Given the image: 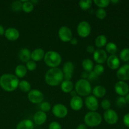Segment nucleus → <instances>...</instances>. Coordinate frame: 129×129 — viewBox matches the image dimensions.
<instances>
[{
    "mask_svg": "<svg viewBox=\"0 0 129 129\" xmlns=\"http://www.w3.org/2000/svg\"><path fill=\"white\" fill-rule=\"evenodd\" d=\"M107 66L110 69L112 70H116L120 68V59L115 55H111L108 57L107 60Z\"/></svg>",
    "mask_w": 129,
    "mask_h": 129,
    "instance_id": "dca6fc26",
    "label": "nucleus"
},
{
    "mask_svg": "<svg viewBox=\"0 0 129 129\" xmlns=\"http://www.w3.org/2000/svg\"><path fill=\"white\" fill-rule=\"evenodd\" d=\"M70 94L72 96V97L76 96H78V94H77L76 91L75 90H73L70 92Z\"/></svg>",
    "mask_w": 129,
    "mask_h": 129,
    "instance_id": "8fccbe9b",
    "label": "nucleus"
},
{
    "mask_svg": "<svg viewBox=\"0 0 129 129\" xmlns=\"http://www.w3.org/2000/svg\"><path fill=\"white\" fill-rule=\"evenodd\" d=\"M39 108H40V111L46 113V112H49L50 110L51 109V105H50V103L47 102H42L39 105Z\"/></svg>",
    "mask_w": 129,
    "mask_h": 129,
    "instance_id": "72a5a7b5",
    "label": "nucleus"
},
{
    "mask_svg": "<svg viewBox=\"0 0 129 129\" xmlns=\"http://www.w3.org/2000/svg\"><path fill=\"white\" fill-rule=\"evenodd\" d=\"M62 72L64 73V80L71 81L73 78V74L74 71V66L72 62H66L62 68Z\"/></svg>",
    "mask_w": 129,
    "mask_h": 129,
    "instance_id": "ddd939ff",
    "label": "nucleus"
},
{
    "mask_svg": "<svg viewBox=\"0 0 129 129\" xmlns=\"http://www.w3.org/2000/svg\"><path fill=\"white\" fill-rule=\"evenodd\" d=\"M52 112L55 117L59 118H63L66 117L68 115V110L64 105L58 103L52 107Z\"/></svg>",
    "mask_w": 129,
    "mask_h": 129,
    "instance_id": "6e6552de",
    "label": "nucleus"
},
{
    "mask_svg": "<svg viewBox=\"0 0 129 129\" xmlns=\"http://www.w3.org/2000/svg\"><path fill=\"white\" fill-rule=\"evenodd\" d=\"M70 43H71V45H76L77 44H78V39H76V38H73V39L71 40Z\"/></svg>",
    "mask_w": 129,
    "mask_h": 129,
    "instance_id": "a18cd8bd",
    "label": "nucleus"
},
{
    "mask_svg": "<svg viewBox=\"0 0 129 129\" xmlns=\"http://www.w3.org/2000/svg\"><path fill=\"white\" fill-rule=\"evenodd\" d=\"M117 76L120 81L129 80V64H125L120 67L117 72Z\"/></svg>",
    "mask_w": 129,
    "mask_h": 129,
    "instance_id": "2eb2a0df",
    "label": "nucleus"
},
{
    "mask_svg": "<svg viewBox=\"0 0 129 129\" xmlns=\"http://www.w3.org/2000/svg\"><path fill=\"white\" fill-rule=\"evenodd\" d=\"M27 73V69L26 66L23 64L17 66L15 68V76L18 78H22L26 76Z\"/></svg>",
    "mask_w": 129,
    "mask_h": 129,
    "instance_id": "393cba45",
    "label": "nucleus"
},
{
    "mask_svg": "<svg viewBox=\"0 0 129 129\" xmlns=\"http://www.w3.org/2000/svg\"><path fill=\"white\" fill-rule=\"evenodd\" d=\"M105 121L110 125H114L118 120V115L117 112L113 109H108L105 110L103 114Z\"/></svg>",
    "mask_w": 129,
    "mask_h": 129,
    "instance_id": "1a4fd4ad",
    "label": "nucleus"
},
{
    "mask_svg": "<svg viewBox=\"0 0 129 129\" xmlns=\"http://www.w3.org/2000/svg\"><path fill=\"white\" fill-rule=\"evenodd\" d=\"M85 105L86 108L91 112H95L98 110V107H99V103L96 97L93 95H89L86 98L85 101Z\"/></svg>",
    "mask_w": 129,
    "mask_h": 129,
    "instance_id": "4468645a",
    "label": "nucleus"
},
{
    "mask_svg": "<svg viewBox=\"0 0 129 129\" xmlns=\"http://www.w3.org/2000/svg\"><path fill=\"white\" fill-rule=\"evenodd\" d=\"M84 124L87 127H97L102 123V117L96 112H89L84 116Z\"/></svg>",
    "mask_w": 129,
    "mask_h": 129,
    "instance_id": "39448f33",
    "label": "nucleus"
},
{
    "mask_svg": "<svg viewBox=\"0 0 129 129\" xmlns=\"http://www.w3.org/2000/svg\"><path fill=\"white\" fill-rule=\"evenodd\" d=\"M82 67L84 71L89 73L93 71L94 68V63L90 59H85L82 62Z\"/></svg>",
    "mask_w": 129,
    "mask_h": 129,
    "instance_id": "a878e982",
    "label": "nucleus"
},
{
    "mask_svg": "<svg viewBox=\"0 0 129 129\" xmlns=\"http://www.w3.org/2000/svg\"><path fill=\"white\" fill-rule=\"evenodd\" d=\"M113 129H115V128H113Z\"/></svg>",
    "mask_w": 129,
    "mask_h": 129,
    "instance_id": "864d4df0",
    "label": "nucleus"
},
{
    "mask_svg": "<svg viewBox=\"0 0 129 129\" xmlns=\"http://www.w3.org/2000/svg\"><path fill=\"white\" fill-rule=\"evenodd\" d=\"M58 35L60 40L64 42H69L73 39V33L71 30L66 26H63L59 28Z\"/></svg>",
    "mask_w": 129,
    "mask_h": 129,
    "instance_id": "9b49d317",
    "label": "nucleus"
},
{
    "mask_svg": "<svg viewBox=\"0 0 129 129\" xmlns=\"http://www.w3.org/2000/svg\"><path fill=\"white\" fill-rule=\"evenodd\" d=\"M75 91L78 95L81 96H88L92 92L91 86L88 80L80 79L76 83Z\"/></svg>",
    "mask_w": 129,
    "mask_h": 129,
    "instance_id": "20e7f679",
    "label": "nucleus"
},
{
    "mask_svg": "<svg viewBox=\"0 0 129 129\" xmlns=\"http://www.w3.org/2000/svg\"><path fill=\"white\" fill-rule=\"evenodd\" d=\"M28 99L34 104H40L44 101V95L39 89H31L28 94Z\"/></svg>",
    "mask_w": 129,
    "mask_h": 129,
    "instance_id": "423d86ee",
    "label": "nucleus"
},
{
    "mask_svg": "<svg viewBox=\"0 0 129 129\" xmlns=\"http://www.w3.org/2000/svg\"><path fill=\"white\" fill-rule=\"evenodd\" d=\"M88 73L86 71H83L81 74V78L82 79H87L88 78Z\"/></svg>",
    "mask_w": 129,
    "mask_h": 129,
    "instance_id": "49530a36",
    "label": "nucleus"
},
{
    "mask_svg": "<svg viewBox=\"0 0 129 129\" xmlns=\"http://www.w3.org/2000/svg\"><path fill=\"white\" fill-rule=\"evenodd\" d=\"M115 91L120 96H125L129 93V86L125 81H119L115 84Z\"/></svg>",
    "mask_w": 129,
    "mask_h": 129,
    "instance_id": "9d476101",
    "label": "nucleus"
},
{
    "mask_svg": "<svg viewBox=\"0 0 129 129\" xmlns=\"http://www.w3.org/2000/svg\"><path fill=\"white\" fill-rule=\"evenodd\" d=\"M107 44V38L104 35H100L96 38L95 39V45L98 48L103 47Z\"/></svg>",
    "mask_w": 129,
    "mask_h": 129,
    "instance_id": "bb28decb",
    "label": "nucleus"
},
{
    "mask_svg": "<svg viewBox=\"0 0 129 129\" xmlns=\"http://www.w3.org/2000/svg\"><path fill=\"white\" fill-rule=\"evenodd\" d=\"M62 91L64 93H70L71 91L73 90L74 85L71 81L64 80L61 83V86H60Z\"/></svg>",
    "mask_w": 129,
    "mask_h": 129,
    "instance_id": "b1692460",
    "label": "nucleus"
},
{
    "mask_svg": "<svg viewBox=\"0 0 129 129\" xmlns=\"http://www.w3.org/2000/svg\"><path fill=\"white\" fill-rule=\"evenodd\" d=\"M117 105L118 107H123L126 105L127 103H126L125 99L124 96H119L117 99Z\"/></svg>",
    "mask_w": 129,
    "mask_h": 129,
    "instance_id": "ea45409f",
    "label": "nucleus"
},
{
    "mask_svg": "<svg viewBox=\"0 0 129 129\" xmlns=\"http://www.w3.org/2000/svg\"><path fill=\"white\" fill-rule=\"evenodd\" d=\"M47 114L42 111H38L34 114V122L37 125H43L47 120Z\"/></svg>",
    "mask_w": 129,
    "mask_h": 129,
    "instance_id": "6ab92c4d",
    "label": "nucleus"
},
{
    "mask_svg": "<svg viewBox=\"0 0 129 129\" xmlns=\"http://www.w3.org/2000/svg\"><path fill=\"white\" fill-rule=\"evenodd\" d=\"M22 3V10L25 13H31V11L34 10V5L30 1H26V0H24V1H21Z\"/></svg>",
    "mask_w": 129,
    "mask_h": 129,
    "instance_id": "cd10ccee",
    "label": "nucleus"
},
{
    "mask_svg": "<svg viewBox=\"0 0 129 129\" xmlns=\"http://www.w3.org/2000/svg\"><path fill=\"white\" fill-rule=\"evenodd\" d=\"M120 59L123 62H127L129 60V49L124 48L121 50L120 53Z\"/></svg>",
    "mask_w": 129,
    "mask_h": 129,
    "instance_id": "2f4dec72",
    "label": "nucleus"
},
{
    "mask_svg": "<svg viewBox=\"0 0 129 129\" xmlns=\"http://www.w3.org/2000/svg\"><path fill=\"white\" fill-rule=\"evenodd\" d=\"M110 1L111 3H119L120 1H118V0H116V1H113V0H112V1Z\"/></svg>",
    "mask_w": 129,
    "mask_h": 129,
    "instance_id": "603ef678",
    "label": "nucleus"
},
{
    "mask_svg": "<svg viewBox=\"0 0 129 129\" xmlns=\"http://www.w3.org/2000/svg\"><path fill=\"white\" fill-rule=\"evenodd\" d=\"M41 129H42V128H41Z\"/></svg>",
    "mask_w": 129,
    "mask_h": 129,
    "instance_id": "5fc2aeb1",
    "label": "nucleus"
},
{
    "mask_svg": "<svg viewBox=\"0 0 129 129\" xmlns=\"http://www.w3.org/2000/svg\"><path fill=\"white\" fill-rule=\"evenodd\" d=\"M91 28L88 21H81L77 26V33L82 38H86L90 35Z\"/></svg>",
    "mask_w": 129,
    "mask_h": 129,
    "instance_id": "0eeeda50",
    "label": "nucleus"
},
{
    "mask_svg": "<svg viewBox=\"0 0 129 129\" xmlns=\"http://www.w3.org/2000/svg\"><path fill=\"white\" fill-rule=\"evenodd\" d=\"M92 3L93 1L91 0H87V1H84V0H81L79 2V5L80 8L83 11H87L89 10L92 6Z\"/></svg>",
    "mask_w": 129,
    "mask_h": 129,
    "instance_id": "7c9ffc66",
    "label": "nucleus"
},
{
    "mask_svg": "<svg viewBox=\"0 0 129 129\" xmlns=\"http://www.w3.org/2000/svg\"><path fill=\"white\" fill-rule=\"evenodd\" d=\"M108 59L107 52L103 49H98L93 53V59L98 64H103Z\"/></svg>",
    "mask_w": 129,
    "mask_h": 129,
    "instance_id": "f8f14e48",
    "label": "nucleus"
},
{
    "mask_svg": "<svg viewBox=\"0 0 129 129\" xmlns=\"http://www.w3.org/2000/svg\"><path fill=\"white\" fill-rule=\"evenodd\" d=\"M45 81L50 86H57L64 81V73L58 68H50L45 74Z\"/></svg>",
    "mask_w": 129,
    "mask_h": 129,
    "instance_id": "f257e3e1",
    "label": "nucleus"
},
{
    "mask_svg": "<svg viewBox=\"0 0 129 129\" xmlns=\"http://www.w3.org/2000/svg\"><path fill=\"white\" fill-rule=\"evenodd\" d=\"M5 30L3 26L2 25H0V36H2V35H5Z\"/></svg>",
    "mask_w": 129,
    "mask_h": 129,
    "instance_id": "09e8293b",
    "label": "nucleus"
},
{
    "mask_svg": "<svg viewBox=\"0 0 129 129\" xmlns=\"http://www.w3.org/2000/svg\"><path fill=\"white\" fill-rule=\"evenodd\" d=\"M93 71L98 76L104 73L105 68L102 64H96V65L94 66Z\"/></svg>",
    "mask_w": 129,
    "mask_h": 129,
    "instance_id": "c9c22d12",
    "label": "nucleus"
},
{
    "mask_svg": "<svg viewBox=\"0 0 129 129\" xmlns=\"http://www.w3.org/2000/svg\"><path fill=\"white\" fill-rule=\"evenodd\" d=\"M125 99L126 103L129 104V93H128V94H127V95L125 96Z\"/></svg>",
    "mask_w": 129,
    "mask_h": 129,
    "instance_id": "3c124183",
    "label": "nucleus"
},
{
    "mask_svg": "<svg viewBox=\"0 0 129 129\" xmlns=\"http://www.w3.org/2000/svg\"><path fill=\"white\" fill-rule=\"evenodd\" d=\"M76 129H88V127H87V126L84 123H82V124L79 125L77 127Z\"/></svg>",
    "mask_w": 129,
    "mask_h": 129,
    "instance_id": "de8ad7c7",
    "label": "nucleus"
},
{
    "mask_svg": "<svg viewBox=\"0 0 129 129\" xmlns=\"http://www.w3.org/2000/svg\"><path fill=\"white\" fill-rule=\"evenodd\" d=\"M93 96L96 98H103L105 96L107 89L104 86L102 85H97L92 89Z\"/></svg>",
    "mask_w": 129,
    "mask_h": 129,
    "instance_id": "412c9836",
    "label": "nucleus"
},
{
    "mask_svg": "<svg viewBox=\"0 0 129 129\" xmlns=\"http://www.w3.org/2000/svg\"><path fill=\"white\" fill-rule=\"evenodd\" d=\"M94 3L98 7V8H103L107 7L109 5L110 1L109 0H94Z\"/></svg>",
    "mask_w": 129,
    "mask_h": 129,
    "instance_id": "473e14b6",
    "label": "nucleus"
},
{
    "mask_svg": "<svg viewBox=\"0 0 129 129\" xmlns=\"http://www.w3.org/2000/svg\"><path fill=\"white\" fill-rule=\"evenodd\" d=\"M18 88L22 91L25 92V93H28L31 90V84L28 81L22 80L19 82Z\"/></svg>",
    "mask_w": 129,
    "mask_h": 129,
    "instance_id": "c85d7f7f",
    "label": "nucleus"
},
{
    "mask_svg": "<svg viewBox=\"0 0 129 129\" xmlns=\"http://www.w3.org/2000/svg\"><path fill=\"white\" fill-rule=\"evenodd\" d=\"M18 78L14 74H4L0 77V86L6 91H13L18 87Z\"/></svg>",
    "mask_w": 129,
    "mask_h": 129,
    "instance_id": "f03ea898",
    "label": "nucleus"
},
{
    "mask_svg": "<svg viewBox=\"0 0 129 129\" xmlns=\"http://www.w3.org/2000/svg\"><path fill=\"white\" fill-rule=\"evenodd\" d=\"M98 78V76L94 73V72L92 71L89 72L88 73V78H87V80L89 81H92L94 80V79H96V78Z\"/></svg>",
    "mask_w": 129,
    "mask_h": 129,
    "instance_id": "79ce46f5",
    "label": "nucleus"
},
{
    "mask_svg": "<svg viewBox=\"0 0 129 129\" xmlns=\"http://www.w3.org/2000/svg\"><path fill=\"white\" fill-rule=\"evenodd\" d=\"M123 124L127 127L129 128V113H127L123 116Z\"/></svg>",
    "mask_w": 129,
    "mask_h": 129,
    "instance_id": "37998d69",
    "label": "nucleus"
},
{
    "mask_svg": "<svg viewBox=\"0 0 129 129\" xmlns=\"http://www.w3.org/2000/svg\"><path fill=\"white\" fill-rule=\"evenodd\" d=\"M101 106H102V108L105 110L110 109L111 107V103L110 102V100H108V99H104L101 102Z\"/></svg>",
    "mask_w": 129,
    "mask_h": 129,
    "instance_id": "58836bf2",
    "label": "nucleus"
},
{
    "mask_svg": "<svg viewBox=\"0 0 129 129\" xmlns=\"http://www.w3.org/2000/svg\"><path fill=\"white\" fill-rule=\"evenodd\" d=\"M95 48H94V47L92 45H88L86 47V51L88 52V53H89V54H93V53L95 52Z\"/></svg>",
    "mask_w": 129,
    "mask_h": 129,
    "instance_id": "c03bdc74",
    "label": "nucleus"
},
{
    "mask_svg": "<svg viewBox=\"0 0 129 129\" xmlns=\"http://www.w3.org/2000/svg\"><path fill=\"white\" fill-rule=\"evenodd\" d=\"M70 107L73 110L79 111L83 108V101L79 96L72 97L70 101Z\"/></svg>",
    "mask_w": 129,
    "mask_h": 129,
    "instance_id": "a211bd4d",
    "label": "nucleus"
},
{
    "mask_svg": "<svg viewBox=\"0 0 129 129\" xmlns=\"http://www.w3.org/2000/svg\"><path fill=\"white\" fill-rule=\"evenodd\" d=\"M18 56L21 62L26 63L31 59V52L29 49L26 48H23L19 52Z\"/></svg>",
    "mask_w": 129,
    "mask_h": 129,
    "instance_id": "4be33fe9",
    "label": "nucleus"
},
{
    "mask_svg": "<svg viewBox=\"0 0 129 129\" xmlns=\"http://www.w3.org/2000/svg\"><path fill=\"white\" fill-rule=\"evenodd\" d=\"M5 36L10 41H15L20 37V33L17 29L15 28H9L5 30Z\"/></svg>",
    "mask_w": 129,
    "mask_h": 129,
    "instance_id": "f3484780",
    "label": "nucleus"
},
{
    "mask_svg": "<svg viewBox=\"0 0 129 129\" xmlns=\"http://www.w3.org/2000/svg\"><path fill=\"white\" fill-rule=\"evenodd\" d=\"M26 68L27 70L30 71H33L35 70L37 68V64L35 61L32 60H30L26 62Z\"/></svg>",
    "mask_w": 129,
    "mask_h": 129,
    "instance_id": "4c0bfd02",
    "label": "nucleus"
},
{
    "mask_svg": "<svg viewBox=\"0 0 129 129\" xmlns=\"http://www.w3.org/2000/svg\"><path fill=\"white\" fill-rule=\"evenodd\" d=\"M34 123L31 120L25 119L18 123L16 129H34Z\"/></svg>",
    "mask_w": 129,
    "mask_h": 129,
    "instance_id": "5701e85b",
    "label": "nucleus"
},
{
    "mask_svg": "<svg viewBox=\"0 0 129 129\" xmlns=\"http://www.w3.org/2000/svg\"><path fill=\"white\" fill-rule=\"evenodd\" d=\"M96 16L97 18L100 19V20H103L107 16V11L105 9L103 8H98L96 11Z\"/></svg>",
    "mask_w": 129,
    "mask_h": 129,
    "instance_id": "f704fd0d",
    "label": "nucleus"
},
{
    "mask_svg": "<svg viewBox=\"0 0 129 129\" xmlns=\"http://www.w3.org/2000/svg\"><path fill=\"white\" fill-rule=\"evenodd\" d=\"M44 59L45 64L51 68H57L62 62V57L60 54L53 50L45 53Z\"/></svg>",
    "mask_w": 129,
    "mask_h": 129,
    "instance_id": "7ed1b4c3",
    "label": "nucleus"
},
{
    "mask_svg": "<svg viewBox=\"0 0 129 129\" xmlns=\"http://www.w3.org/2000/svg\"><path fill=\"white\" fill-rule=\"evenodd\" d=\"M106 52L111 55H115L118 50L117 45L113 42H109L105 45Z\"/></svg>",
    "mask_w": 129,
    "mask_h": 129,
    "instance_id": "c756f323",
    "label": "nucleus"
},
{
    "mask_svg": "<svg viewBox=\"0 0 129 129\" xmlns=\"http://www.w3.org/2000/svg\"><path fill=\"white\" fill-rule=\"evenodd\" d=\"M45 54V53L44 49H41V48H37L31 52V59L35 62L40 61L44 58Z\"/></svg>",
    "mask_w": 129,
    "mask_h": 129,
    "instance_id": "aec40b11",
    "label": "nucleus"
},
{
    "mask_svg": "<svg viewBox=\"0 0 129 129\" xmlns=\"http://www.w3.org/2000/svg\"><path fill=\"white\" fill-rule=\"evenodd\" d=\"M22 3L20 1H15L11 5V8L15 11H19L22 10Z\"/></svg>",
    "mask_w": 129,
    "mask_h": 129,
    "instance_id": "e433bc0d",
    "label": "nucleus"
},
{
    "mask_svg": "<svg viewBox=\"0 0 129 129\" xmlns=\"http://www.w3.org/2000/svg\"><path fill=\"white\" fill-rule=\"evenodd\" d=\"M49 129H62V127L59 123L57 122H52L50 123Z\"/></svg>",
    "mask_w": 129,
    "mask_h": 129,
    "instance_id": "a19ab883",
    "label": "nucleus"
}]
</instances>
